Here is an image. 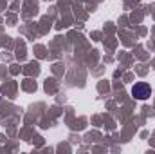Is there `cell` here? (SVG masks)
Wrapping results in <instances>:
<instances>
[{"label":"cell","mask_w":155,"mask_h":154,"mask_svg":"<svg viewBox=\"0 0 155 154\" xmlns=\"http://www.w3.org/2000/svg\"><path fill=\"white\" fill-rule=\"evenodd\" d=\"M132 96L137 98V100H146V98H150V96H152V87H150V83H146V82H137V83L132 87Z\"/></svg>","instance_id":"1"}]
</instances>
